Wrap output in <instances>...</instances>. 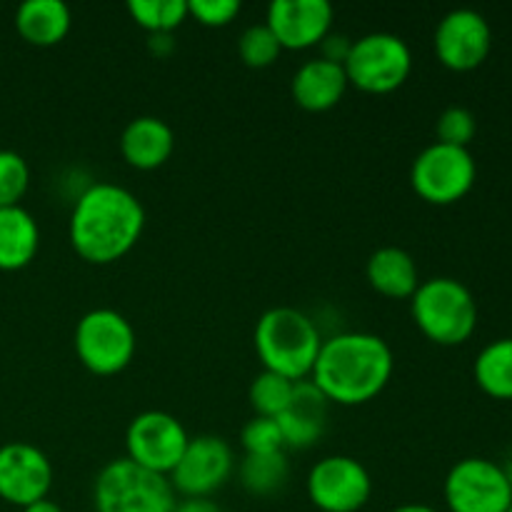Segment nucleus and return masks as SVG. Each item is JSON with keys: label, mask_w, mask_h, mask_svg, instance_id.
Segmentation results:
<instances>
[{"label": "nucleus", "mask_w": 512, "mask_h": 512, "mask_svg": "<svg viewBox=\"0 0 512 512\" xmlns=\"http://www.w3.org/2000/svg\"><path fill=\"white\" fill-rule=\"evenodd\" d=\"M173 512H223L220 505L210 498H183L175 503Z\"/></svg>", "instance_id": "33"}, {"label": "nucleus", "mask_w": 512, "mask_h": 512, "mask_svg": "<svg viewBox=\"0 0 512 512\" xmlns=\"http://www.w3.org/2000/svg\"><path fill=\"white\" fill-rule=\"evenodd\" d=\"M328 400L315 388L313 380L295 383L293 403L278 418L285 448L308 450L323 438L325 420H328Z\"/></svg>", "instance_id": "16"}, {"label": "nucleus", "mask_w": 512, "mask_h": 512, "mask_svg": "<svg viewBox=\"0 0 512 512\" xmlns=\"http://www.w3.org/2000/svg\"><path fill=\"white\" fill-rule=\"evenodd\" d=\"M435 133H438V143L468 148L473 143L475 133H478V120H475L473 110L463 108V105H450L440 113L438 123H435Z\"/></svg>", "instance_id": "28"}, {"label": "nucleus", "mask_w": 512, "mask_h": 512, "mask_svg": "<svg viewBox=\"0 0 512 512\" xmlns=\"http://www.w3.org/2000/svg\"><path fill=\"white\" fill-rule=\"evenodd\" d=\"M433 48L440 63L455 73H470L488 60L493 50V30L483 13L455 8L438 23Z\"/></svg>", "instance_id": "13"}, {"label": "nucleus", "mask_w": 512, "mask_h": 512, "mask_svg": "<svg viewBox=\"0 0 512 512\" xmlns=\"http://www.w3.org/2000/svg\"><path fill=\"white\" fill-rule=\"evenodd\" d=\"M395 370L393 348L375 333H338L323 338L310 380L328 403L365 405L388 388Z\"/></svg>", "instance_id": "2"}, {"label": "nucleus", "mask_w": 512, "mask_h": 512, "mask_svg": "<svg viewBox=\"0 0 512 512\" xmlns=\"http://www.w3.org/2000/svg\"><path fill=\"white\" fill-rule=\"evenodd\" d=\"M348 88L350 83L343 65L330 63L320 55L313 60H305L290 80L293 100L308 113H325V110L335 108Z\"/></svg>", "instance_id": "17"}, {"label": "nucleus", "mask_w": 512, "mask_h": 512, "mask_svg": "<svg viewBox=\"0 0 512 512\" xmlns=\"http://www.w3.org/2000/svg\"><path fill=\"white\" fill-rule=\"evenodd\" d=\"M145 230V208L135 193L118 183H90L75 198L68 235L75 253L90 265H113L138 245Z\"/></svg>", "instance_id": "1"}, {"label": "nucleus", "mask_w": 512, "mask_h": 512, "mask_svg": "<svg viewBox=\"0 0 512 512\" xmlns=\"http://www.w3.org/2000/svg\"><path fill=\"white\" fill-rule=\"evenodd\" d=\"M293 393H295L293 380L270 373V370H263V373L250 383L248 400H250V408L255 410V415L278 420L280 415L290 408V403H293Z\"/></svg>", "instance_id": "24"}, {"label": "nucleus", "mask_w": 512, "mask_h": 512, "mask_svg": "<svg viewBox=\"0 0 512 512\" xmlns=\"http://www.w3.org/2000/svg\"><path fill=\"white\" fill-rule=\"evenodd\" d=\"M235 473V453L220 435L190 438L183 458L168 475L175 495L183 498H213Z\"/></svg>", "instance_id": "12"}, {"label": "nucleus", "mask_w": 512, "mask_h": 512, "mask_svg": "<svg viewBox=\"0 0 512 512\" xmlns=\"http://www.w3.org/2000/svg\"><path fill=\"white\" fill-rule=\"evenodd\" d=\"M350 48H353V38H348L345 33H335V30H330V33L323 38V43H320V58L343 65L345 60H348Z\"/></svg>", "instance_id": "31"}, {"label": "nucleus", "mask_w": 512, "mask_h": 512, "mask_svg": "<svg viewBox=\"0 0 512 512\" xmlns=\"http://www.w3.org/2000/svg\"><path fill=\"white\" fill-rule=\"evenodd\" d=\"M348 83L370 95H385L403 88L413 73V50L395 33H368L353 40L343 63Z\"/></svg>", "instance_id": "7"}, {"label": "nucleus", "mask_w": 512, "mask_h": 512, "mask_svg": "<svg viewBox=\"0 0 512 512\" xmlns=\"http://www.w3.org/2000/svg\"><path fill=\"white\" fill-rule=\"evenodd\" d=\"M73 348L85 370L100 378H110L133 363L138 335L123 313L113 308H95L88 310L75 325Z\"/></svg>", "instance_id": "6"}, {"label": "nucleus", "mask_w": 512, "mask_h": 512, "mask_svg": "<svg viewBox=\"0 0 512 512\" xmlns=\"http://www.w3.org/2000/svg\"><path fill=\"white\" fill-rule=\"evenodd\" d=\"M30 188L28 160L15 150H0V208L20 205Z\"/></svg>", "instance_id": "27"}, {"label": "nucleus", "mask_w": 512, "mask_h": 512, "mask_svg": "<svg viewBox=\"0 0 512 512\" xmlns=\"http://www.w3.org/2000/svg\"><path fill=\"white\" fill-rule=\"evenodd\" d=\"M23 512H63V508H60V505L55 503V500L43 498V500H38V503H33V505H28V508H23Z\"/></svg>", "instance_id": "34"}, {"label": "nucleus", "mask_w": 512, "mask_h": 512, "mask_svg": "<svg viewBox=\"0 0 512 512\" xmlns=\"http://www.w3.org/2000/svg\"><path fill=\"white\" fill-rule=\"evenodd\" d=\"M240 445H243L245 455H273V453H285L283 433H280V425L275 418H260L255 415L253 420H248L240 433Z\"/></svg>", "instance_id": "29"}, {"label": "nucleus", "mask_w": 512, "mask_h": 512, "mask_svg": "<svg viewBox=\"0 0 512 512\" xmlns=\"http://www.w3.org/2000/svg\"><path fill=\"white\" fill-rule=\"evenodd\" d=\"M473 378L490 398L512 400V338H498L480 350Z\"/></svg>", "instance_id": "22"}, {"label": "nucleus", "mask_w": 512, "mask_h": 512, "mask_svg": "<svg viewBox=\"0 0 512 512\" xmlns=\"http://www.w3.org/2000/svg\"><path fill=\"white\" fill-rule=\"evenodd\" d=\"M443 498L450 512H508L512 488L503 465L488 458H465L445 475Z\"/></svg>", "instance_id": "9"}, {"label": "nucleus", "mask_w": 512, "mask_h": 512, "mask_svg": "<svg viewBox=\"0 0 512 512\" xmlns=\"http://www.w3.org/2000/svg\"><path fill=\"white\" fill-rule=\"evenodd\" d=\"M305 493L320 512H360L373 498V478L350 455H325L310 468Z\"/></svg>", "instance_id": "10"}, {"label": "nucleus", "mask_w": 512, "mask_h": 512, "mask_svg": "<svg viewBox=\"0 0 512 512\" xmlns=\"http://www.w3.org/2000/svg\"><path fill=\"white\" fill-rule=\"evenodd\" d=\"M73 15L63 0H25L15 10V30L35 48H53L70 33Z\"/></svg>", "instance_id": "20"}, {"label": "nucleus", "mask_w": 512, "mask_h": 512, "mask_svg": "<svg viewBox=\"0 0 512 512\" xmlns=\"http://www.w3.org/2000/svg\"><path fill=\"white\" fill-rule=\"evenodd\" d=\"M290 463L285 453L273 455H245L238 465V480L245 493L255 498L278 495L288 485Z\"/></svg>", "instance_id": "23"}, {"label": "nucleus", "mask_w": 512, "mask_h": 512, "mask_svg": "<svg viewBox=\"0 0 512 512\" xmlns=\"http://www.w3.org/2000/svg\"><path fill=\"white\" fill-rule=\"evenodd\" d=\"M188 443V430L175 415L165 410H145L135 415L125 430V458L168 478L183 458Z\"/></svg>", "instance_id": "11"}, {"label": "nucleus", "mask_w": 512, "mask_h": 512, "mask_svg": "<svg viewBox=\"0 0 512 512\" xmlns=\"http://www.w3.org/2000/svg\"><path fill=\"white\" fill-rule=\"evenodd\" d=\"M128 13L150 33H175L188 20V0H130Z\"/></svg>", "instance_id": "25"}, {"label": "nucleus", "mask_w": 512, "mask_h": 512, "mask_svg": "<svg viewBox=\"0 0 512 512\" xmlns=\"http://www.w3.org/2000/svg\"><path fill=\"white\" fill-rule=\"evenodd\" d=\"M478 163L470 148L430 143L418 153L410 168V185L430 205H453L473 190Z\"/></svg>", "instance_id": "8"}, {"label": "nucleus", "mask_w": 512, "mask_h": 512, "mask_svg": "<svg viewBox=\"0 0 512 512\" xmlns=\"http://www.w3.org/2000/svg\"><path fill=\"white\" fill-rule=\"evenodd\" d=\"M40 248V228L23 205L0 208V270L28 268Z\"/></svg>", "instance_id": "21"}, {"label": "nucleus", "mask_w": 512, "mask_h": 512, "mask_svg": "<svg viewBox=\"0 0 512 512\" xmlns=\"http://www.w3.org/2000/svg\"><path fill=\"white\" fill-rule=\"evenodd\" d=\"M175 133L163 118L140 115L125 125L120 135L123 160L135 170H158L173 158Z\"/></svg>", "instance_id": "18"}, {"label": "nucleus", "mask_w": 512, "mask_h": 512, "mask_svg": "<svg viewBox=\"0 0 512 512\" xmlns=\"http://www.w3.org/2000/svg\"><path fill=\"white\" fill-rule=\"evenodd\" d=\"M410 315L420 333L435 345L455 348L473 338L478 328V303L465 283L455 278L420 280L410 298Z\"/></svg>", "instance_id": "4"}, {"label": "nucleus", "mask_w": 512, "mask_h": 512, "mask_svg": "<svg viewBox=\"0 0 512 512\" xmlns=\"http://www.w3.org/2000/svg\"><path fill=\"white\" fill-rule=\"evenodd\" d=\"M503 470H505V475H508V483H510V488H512V455L508 458V463L503 465Z\"/></svg>", "instance_id": "36"}, {"label": "nucleus", "mask_w": 512, "mask_h": 512, "mask_svg": "<svg viewBox=\"0 0 512 512\" xmlns=\"http://www.w3.org/2000/svg\"><path fill=\"white\" fill-rule=\"evenodd\" d=\"M390 512H438L435 508H430V505H423V503H408V505H398L395 510Z\"/></svg>", "instance_id": "35"}, {"label": "nucleus", "mask_w": 512, "mask_h": 512, "mask_svg": "<svg viewBox=\"0 0 512 512\" xmlns=\"http://www.w3.org/2000/svg\"><path fill=\"white\" fill-rule=\"evenodd\" d=\"M53 480V463L40 448L23 440L0 445V500L23 510L48 498Z\"/></svg>", "instance_id": "14"}, {"label": "nucleus", "mask_w": 512, "mask_h": 512, "mask_svg": "<svg viewBox=\"0 0 512 512\" xmlns=\"http://www.w3.org/2000/svg\"><path fill=\"white\" fill-rule=\"evenodd\" d=\"M178 495L165 475L133 460H110L93 485L95 512H173Z\"/></svg>", "instance_id": "5"}, {"label": "nucleus", "mask_w": 512, "mask_h": 512, "mask_svg": "<svg viewBox=\"0 0 512 512\" xmlns=\"http://www.w3.org/2000/svg\"><path fill=\"white\" fill-rule=\"evenodd\" d=\"M508 512H512V505H510V508H508Z\"/></svg>", "instance_id": "37"}, {"label": "nucleus", "mask_w": 512, "mask_h": 512, "mask_svg": "<svg viewBox=\"0 0 512 512\" xmlns=\"http://www.w3.org/2000/svg\"><path fill=\"white\" fill-rule=\"evenodd\" d=\"M238 0H188V15L205 28H225L240 15Z\"/></svg>", "instance_id": "30"}, {"label": "nucleus", "mask_w": 512, "mask_h": 512, "mask_svg": "<svg viewBox=\"0 0 512 512\" xmlns=\"http://www.w3.org/2000/svg\"><path fill=\"white\" fill-rule=\"evenodd\" d=\"M148 50L155 58H165L175 50V35L173 33H150L148 35Z\"/></svg>", "instance_id": "32"}, {"label": "nucleus", "mask_w": 512, "mask_h": 512, "mask_svg": "<svg viewBox=\"0 0 512 512\" xmlns=\"http://www.w3.org/2000/svg\"><path fill=\"white\" fill-rule=\"evenodd\" d=\"M365 278L375 293L390 300H410L420 285L418 263L408 250L398 245L375 250L365 263Z\"/></svg>", "instance_id": "19"}, {"label": "nucleus", "mask_w": 512, "mask_h": 512, "mask_svg": "<svg viewBox=\"0 0 512 512\" xmlns=\"http://www.w3.org/2000/svg\"><path fill=\"white\" fill-rule=\"evenodd\" d=\"M333 20L328 0H275L265 13V25L283 50L315 48L333 30Z\"/></svg>", "instance_id": "15"}, {"label": "nucleus", "mask_w": 512, "mask_h": 512, "mask_svg": "<svg viewBox=\"0 0 512 512\" xmlns=\"http://www.w3.org/2000/svg\"><path fill=\"white\" fill-rule=\"evenodd\" d=\"M283 48L265 23L248 25L238 38V55L248 68H268L280 58Z\"/></svg>", "instance_id": "26"}, {"label": "nucleus", "mask_w": 512, "mask_h": 512, "mask_svg": "<svg viewBox=\"0 0 512 512\" xmlns=\"http://www.w3.org/2000/svg\"><path fill=\"white\" fill-rule=\"evenodd\" d=\"M253 343L263 370L300 383L313 375L315 360L323 348V335L303 310L278 305L258 318Z\"/></svg>", "instance_id": "3"}]
</instances>
